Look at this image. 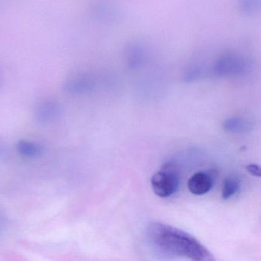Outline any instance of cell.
<instances>
[{
	"label": "cell",
	"mask_w": 261,
	"mask_h": 261,
	"mask_svg": "<svg viewBox=\"0 0 261 261\" xmlns=\"http://www.w3.org/2000/svg\"><path fill=\"white\" fill-rule=\"evenodd\" d=\"M189 190L193 195H203L210 192L213 187V179L209 174L198 172L192 175L188 181Z\"/></svg>",
	"instance_id": "cell-7"
},
{
	"label": "cell",
	"mask_w": 261,
	"mask_h": 261,
	"mask_svg": "<svg viewBox=\"0 0 261 261\" xmlns=\"http://www.w3.org/2000/svg\"><path fill=\"white\" fill-rule=\"evenodd\" d=\"M240 11L246 16H254L259 9L260 0H238Z\"/></svg>",
	"instance_id": "cell-10"
},
{
	"label": "cell",
	"mask_w": 261,
	"mask_h": 261,
	"mask_svg": "<svg viewBox=\"0 0 261 261\" xmlns=\"http://www.w3.org/2000/svg\"><path fill=\"white\" fill-rule=\"evenodd\" d=\"M62 115V108L54 100H42L36 107L35 118L38 123L42 125L51 124L57 121Z\"/></svg>",
	"instance_id": "cell-4"
},
{
	"label": "cell",
	"mask_w": 261,
	"mask_h": 261,
	"mask_svg": "<svg viewBox=\"0 0 261 261\" xmlns=\"http://www.w3.org/2000/svg\"><path fill=\"white\" fill-rule=\"evenodd\" d=\"M96 85L97 79L94 74L84 73L70 77L65 84L64 88L68 94L79 95L92 91Z\"/></svg>",
	"instance_id": "cell-5"
},
{
	"label": "cell",
	"mask_w": 261,
	"mask_h": 261,
	"mask_svg": "<svg viewBox=\"0 0 261 261\" xmlns=\"http://www.w3.org/2000/svg\"><path fill=\"white\" fill-rule=\"evenodd\" d=\"M240 189V181L233 177H228L224 180L222 189H221V196L223 199L227 200L231 198L238 192Z\"/></svg>",
	"instance_id": "cell-9"
},
{
	"label": "cell",
	"mask_w": 261,
	"mask_h": 261,
	"mask_svg": "<svg viewBox=\"0 0 261 261\" xmlns=\"http://www.w3.org/2000/svg\"><path fill=\"white\" fill-rule=\"evenodd\" d=\"M248 59L236 54H225L215 61L212 74L215 77H237L247 74L251 69Z\"/></svg>",
	"instance_id": "cell-2"
},
{
	"label": "cell",
	"mask_w": 261,
	"mask_h": 261,
	"mask_svg": "<svg viewBox=\"0 0 261 261\" xmlns=\"http://www.w3.org/2000/svg\"><path fill=\"white\" fill-rule=\"evenodd\" d=\"M248 124L242 119L231 118L226 120L223 123V127L226 131L232 133L242 132L247 129Z\"/></svg>",
	"instance_id": "cell-12"
},
{
	"label": "cell",
	"mask_w": 261,
	"mask_h": 261,
	"mask_svg": "<svg viewBox=\"0 0 261 261\" xmlns=\"http://www.w3.org/2000/svg\"><path fill=\"white\" fill-rule=\"evenodd\" d=\"M146 235L151 249L164 257L195 261L215 259L213 254L196 238L169 224L151 223Z\"/></svg>",
	"instance_id": "cell-1"
},
{
	"label": "cell",
	"mask_w": 261,
	"mask_h": 261,
	"mask_svg": "<svg viewBox=\"0 0 261 261\" xmlns=\"http://www.w3.org/2000/svg\"><path fill=\"white\" fill-rule=\"evenodd\" d=\"M4 228H5V219L2 214L0 213V236L3 234Z\"/></svg>",
	"instance_id": "cell-15"
},
{
	"label": "cell",
	"mask_w": 261,
	"mask_h": 261,
	"mask_svg": "<svg viewBox=\"0 0 261 261\" xmlns=\"http://www.w3.org/2000/svg\"><path fill=\"white\" fill-rule=\"evenodd\" d=\"M246 170L253 176L260 177V168L256 164H250L246 166Z\"/></svg>",
	"instance_id": "cell-14"
},
{
	"label": "cell",
	"mask_w": 261,
	"mask_h": 261,
	"mask_svg": "<svg viewBox=\"0 0 261 261\" xmlns=\"http://www.w3.org/2000/svg\"><path fill=\"white\" fill-rule=\"evenodd\" d=\"M204 68L202 65H192L186 68L183 74V80L184 82L190 83L201 79V76L204 74Z\"/></svg>",
	"instance_id": "cell-11"
},
{
	"label": "cell",
	"mask_w": 261,
	"mask_h": 261,
	"mask_svg": "<svg viewBox=\"0 0 261 261\" xmlns=\"http://www.w3.org/2000/svg\"><path fill=\"white\" fill-rule=\"evenodd\" d=\"M10 155V150L7 143L0 140V162H4L7 160Z\"/></svg>",
	"instance_id": "cell-13"
},
{
	"label": "cell",
	"mask_w": 261,
	"mask_h": 261,
	"mask_svg": "<svg viewBox=\"0 0 261 261\" xmlns=\"http://www.w3.org/2000/svg\"><path fill=\"white\" fill-rule=\"evenodd\" d=\"M18 152L27 158H35L42 153V148L40 145L29 140H20L16 145Z\"/></svg>",
	"instance_id": "cell-8"
},
{
	"label": "cell",
	"mask_w": 261,
	"mask_h": 261,
	"mask_svg": "<svg viewBox=\"0 0 261 261\" xmlns=\"http://www.w3.org/2000/svg\"><path fill=\"white\" fill-rule=\"evenodd\" d=\"M178 176L172 168H165L155 172L151 178L152 191L160 198H168L173 195L178 187Z\"/></svg>",
	"instance_id": "cell-3"
},
{
	"label": "cell",
	"mask_w": 261,
	"mask_h": 261,
	"mask_svg": "<svg viewBox=\"0 0 261 261\" xmlns=\"http://www.w3.org/2000/svg\"><path fill=\"white\" fill-rule=\"evenodd\" d=\"M0 82H1V73H0Z\"/></svg>",
	"instance_id": "cell-16"
},
{
	"label": "cell",
	"mask_w": 261,
	"mask_h": 261,
	"mask_svg": "<svg viewBox=\"0 0 261 261\" xmlns=\"http://www.w3.org/2000/svg\"><path fill=\"white\" fill-rule=\"evenodd\" d=\"M124 57L127 68L132 71H137L146 62V51L140 42H132L126 45Z\"/></svg>",
	"instance_id": "cell-6"
}]
</instances>
